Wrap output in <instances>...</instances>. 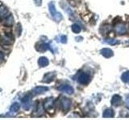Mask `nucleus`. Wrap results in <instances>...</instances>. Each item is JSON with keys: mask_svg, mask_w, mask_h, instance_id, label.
<instances>
[{"mask_svg": "<svg viewBox=\"0 0 129 120\" xmlns=\"http://www.w3.org/2000/svg\"><path fill=\"white\" fill-rule=\"evenodd\" d=\"M72 30L74 32V33L78 34V33H80L81 31V27L78 24H74V25L72 26Z\"/></svg>", "mask_w": 129, "mask_h": 120, "instance_id": "obj_22", "label": "nucleus"}, {"mask_svg": "<svg viewBox=\"0 0 129 120\" xmlns=\"http://www.w3.org/2000/svg\"><path fill=\"white\" fill-rule=\"evenodd\" d=\"M19 107H20L19 104L17 103V102H15V103H13V104H12V105L11 106V107H10V110H11V112H17V111L19 110Z\"/></svg>", "mask_w": 129, "mask_h": 120, "instance_id": "obj_19", "label": "nucleus"}, {"mask_svg": "<svg viewBox=\"0 0 129 120\" xmlns=\"http://www.w3.org/2000/svg\"><path fill=\"white\" fill-rule=\"evenodd\" d=\"M44 107L48 111L53 110V98L51 97L48 98L44 102Z\"/></svg>", "mask_w": 129, "mask_h": 120, "instance_id": "obj_7", "label": "nucleus"}, {"mask_svg": "<svg viewBox=\"0 0 129 120\" xmlns=\"http://www.w3.org/2000/svg\"><path fill=\"white\" fill-rule=\"evenodd\" d=\"M48 8H49V11H50V14L52 15V18H53L56 22H60V20L62 19V14H60V12L56 11L54 2H51L48 3Z\"/></svg>", "mask_w": 129, "mask_h": 120, "instance_id": "obj_1", "label": "nucleus"}, {"mask_svg": "<svg viewBox=\"0 0 129 120\" xmlns=\"http://www.w3.org/2000/svg\"><path fill=\"white\" fill-rule=\"evenodd\" d=\"M14 23V18L11 14H9L3 21V24L7 26H11Z\"/></svg>", "mask_w": 129, "mask_h": 120, "instance_id": "obj_13", "label": "nucleus"}, {"mask_svg": "<svg viewBox=\"0 0 129 120\" xmlns=\"http://www.w3.org/2000/svg\"><path fill=\"white\" fill-rule=\"evenodd\" d=\"M71 104L72 102L70 98H64V97H61L60 99V106L61 110L64 112H68L70 110V107H71Z\"/></svg>", "mask_w": 129, "mask_h": 120, "instance_id": "obj_2", "label": "nucleus"}, {"mask_svg": "<svg viewBox=\"0 0 129 120\" xmlns=\"http://www.w3.org/2000/svg\"><path fill=\"white\" fill-rule=\"evenodd\" d=\"M3 59H4V55H3V54L2 53V52H0V63L3 62Z\"/></svg>", "mask_w": 129, "mask_h": 120, "instance_id": "obj_26", "label": "nucleus"}, {"mask_svg": "<svg viewBox=\"0 0 129 120\" xmlns=\"http://www.w3.org/2000/svg\"><path fill=\"white\" fill-rule=\"evenodd\" d=\"M55 77H56V74L54 72H49V73H48L44 75L43 82H50L52 81H53Z\"/></svg>", "mask_w": 129, "mask_h": 120, "instance_id": "obj_10", "label": "nucleus"}, {"mask_svg": "<svg viewBox=\"0 0 129 120\" xmlns=\"http://www.w3.org/2000/svg\"><path fill=\"white\" fill-rule=\"evenodd\" d=\"M48 90V88L47 86H36L35 89L33 90V94H43L44 92H46Z\"/></svg>", "mask_w": 129, "mask_h": 120, "instance_id": "obj_12", "label": "nucleus"}, {"mask_svg": "<svg viewBox=\"0 0 129 120\" xmlns=\"http://www.w3.org/2000/svg\"><path fill=\"white\" fill-rule=\"evenodd\" d=\"M36 49L38 51H40V52H44V51H46L48 50H50L52 51H53V50L52 49L48 44L44 43V42H41V43L37 44L36 46Z\"/></svg>", "mask_w": 129, "mask_h": 120, "instance_id": "obj_8", "label": "nucleus"}, {"mask_svg": "<svg viewBox=\"0 0 129 120\" xmlns=\"http://www.w3.org/2000/svg\"><path fill=\"white\" fill-rule=\"evenodd\" d=\"M34 2L36 6H40L42 3V0H34Z\"/></svg>", "mask_w": 129, "mask_h": 120, "instance_id": "obj_25", "label": "nucleus"}, {"mask_svg": "<svg viewBox=\"0 0 129 120\" xmlns=\"http://www.w3.org/2000/svg\"><path fill=\"white\" fill-rule=\"evenodd\" d=\"M126 105H127V106L129 108V98L126 99Z\"/></svg>", "mask_w": 129, "mask_h": 120, "instance_id": "obj_27", "label": "nucleus"}, {"mask_svg": "<svg viewBox=\"0 0 129 120\" xmlns=\"http://www.w3.org/2000/svg\"><path fill=\"white\" fill-rule=\"evenodd\" d=\"M43 107L42 106L40 105V104L39 103L37 106H36V110H34L33 112V116H36V117H38V116L40 115H41L43 114Z\"/></svg>", "mask_w": 129, "mask_h": 120, "instance_id": "obj_16", "label": "nucleus"}, {"mask_svg": "<svg viewBox=\"0 0 129 120\" xmlns=\"http://www.w3.org/2000/svg\"><path fill=\"white\" fill-rule=\"evenodd\" d=\"M58 41L60 42H62V43H66L67 42V38H66V35H60L58 37Z\"/></svg>", "mask_w": 129, "mask_h": 120, "instance_id": "obj_23", "label": "nucleus"}, {"mask_svg": "<svg viewBox=\"0 0 129 120\" xmlns=\"http://www.w3.org/2000/svg\"><path fill=\"white\" fill-rule=\"evenodd\" d=\"M104 42H106V43L110 44V45H112V46L117 45V44H119V40H116V39H106Z\"/></svg>", "mask_w": 129, "mask_h": 120, "instance_id": "obj_20", "label": "nucleus"}, {"mask_svg": "<svg viewBox=\"0 0 129 120\" xmlns=\"http://www.w3.org/2000/svg\"><path fill=\"white\" fill-rule=\"evenodd\" d=\"M57 89L60 91L64 92V93H66L68 94H72L73 93H74V88H73L70 85H67V84L60 86Z\"/></svg>", "mask_w": 129, "mask_h": 120, "instance_id": "obj_6", "label": "nucleus"}, {"mask_svg": "<svg viewBox=\"0 0 129 120\" xmlns=\"http://www.w3.org/2000/svg\"><path fill=\"white\" fill-rule=\"evenodd\" d=\"M38 64H39L40 66L44 67V66L48 65V60L45 57H40L38 60Z\"/></svg>", "mask_w": 129, "mask_h": 120, "instance_id": "obj_18", "label": "nucleus"}, {"mask_svg": "<svg viewBox=\"0 0 129 120\" xmlns=\"http://www.w3.org/2000/svg\"><path fill=\"white\" fill-rule=\"evenodd\" d=\"M8 9L5 6H0V18H4L7 17Z\"/></svg>", "mask_w": 129, "mask_h": 120, "instance_id": "obj_15", "label": "nucleus"}, {"mask_svg": "<svg viewBox=\"0 0 129 120\" xmlns=\"http://www.w3.org/2000/svg\"><path fill=\"white\" fill-rule=\"evenodd\" d=\"M115 30L119 34H123L125 32H126V27L125 25L123 23H119L115 27Z\"/></svg>", "mask_w": 129, "mask_h": 120, "instance_id": "obj_14", "label": "nucleus"}, {"mask_svg": "<svg viewBox=\"0 0 129 120\" xmlns=\"http://www.w3.org/2000/svg\"><path fill=\"white\" fill-rule=\"evenodd\" d=\"M21 32H22V27H21V24L18 23L17 24V27H16V34L18 35L21 34Z\"/></svg>", "mask_w": 129, "mask_h": 120, "instance_id": "obj_24", "label": "nucleus"}, {"mask_svg": "<svg viewBox=\"0 0 129 120\" xmlns=\"http://www.w3.org/2000/svg\"><path fill=\"white\" fill-rule=\"evenodd\" d=\"M114 115H115V112L112 109L105 110L103 112V114L104 118H112V117H114Z\"/></svg>", "mask_w": 129, "mask_h": 120, "instance_id": "obj_17", "label": "nucleus"}, {"mask_svg": "<svg viewBox=\"0 0 129 120\" xmlns=\"http://www.w3.org/2000/svg\"><path fill=\"white\" fill-rule=\"evenodd\" d=\"M122 103V98L118 94H115L111 98V104L115 106H118Z\"/></svg>", "mask_w": 129, "mask_h": 120, "instance_id": "obj_9", "label": "nucleus"}, {"mask_svg": "<svg viewBox=\"0 0 129 120\" xmlns=\"http://www.w3.org/2000/svg\"><path fill=\"white\" fill-rule=\"evenodd\" d=\"M0 91H1V89H0Z\"/></svg>", "mask_w": 129, "mask_h": 120, "instance_id": "obj_28", "label": "nucleus"}, {"mask_svg": "<svg viewBox=\"0 0 129 120\" xmlns=\"http://www.w3.org/2000/svg\"><path fill=\"white\" fill-rule=\"evenodd\" d=\"M22 103H23V107L24 110H29L31 106V95L27 94L22 98Z\"/></svg>", "mask_w": 129, "mask_h": 120, "instance_id": "obj_4", "label": "nucleus"}, {"mask_svg": "<svg viewBox=\"0 0 129 120\" xmlns=\"http://www.w3.org/2000/svg\"><path fill=\"white\" fill-rule=\"evenodd\" d=\"M100 53L105 58H111L114 54H113V51L111 49H109V48H103V49L100 50Z\"/></svg>", "mask_w": 129, "mask_h": 120, "instance_id": "obj_11", "label": "nucleus"}, {"mask_svg": "<svg viewBox=\"0 0 129 120\" xmlns=\"http://www.w3.org/2000/svg\"><path fill=\"white\" fill-rule=\"evenodd\" d=\"M121 78H122V81L123 82H127L129 81V71L124 72V73L122 74Z\"/></svg>", "mask_w": 129, "mask_h": 120, "instance_id": "obj_21", "label": "nucleus"}, {"mask_svg": "<svg viewBox=\"0 0 129 120\" xmlns=\"http://www.w3.org/2000/svg\"><path fill=\"white\" fill-rule=\"evenodd\" d=\"M78 81L81 84H83V85H86L89 82H90V77L89 75L84 72H80L78 76Z\"/></svg>", "mask_w": 129, "mask_h": 120, "instance_id": "obj_3", "label": "nucleus"}, {"mask_svg": "<svg viewBox=\"0 0 129 120\" xmlns=\"http://www.w3.org/2000/svg\"><path fill=\"white\" fill-rule=\"evenodd\" d=\"M13 39L14 38L12 37V35L10 33H4L1 36V41L4 44H7V45H9V44H11L13 42Z\"/></svg>", "mask_w": 129, "mask_h": 120, "instance_id": "obj_5", "label": "nucleus"}]
</instances>
